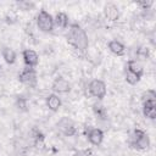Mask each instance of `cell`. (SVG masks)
Here are the masks:
<instances>
[{
	"mask_svg": "<svg viewBox=\"0 0 156 156\" xmlns=\"http://www.w3.org/2000/svg\"><path fill=\"white\" fill-rule=\"evenodd\" d=\"M67 43L80 52H84L89 46V40L85 30L77 23L69 26L67 33Z\"/></svg>",
	"mask_w": 156,
	"mask_h": 156,
	"instance_id": "6da1fadb",
	"label": "cell"
},
{
	"mask_svg": "<svg viewBox=\"0 0 156 156\" xmlns=\"http://www.w3.org/2000/svg\"><path fill=\"white\" fill-rule=\"evenodd\" d=\"M129 145L130 147L143 151V150H147L150 146V138L147 135L146 132L141 130V129H134L133 133L129 136Z\"/></svg>",
	"mask_w": 156,
	"mask_h": 156,
	"instance_id": "7a4b0ae2",
	"label": "cell"
},
{
	"mask_svg": "<svg viewBox=\"0 0 156 156\" xmlns=\"http://www.w3.org/2000/svg\"><path fill=\"white\" fill-rule=\"evenodd\" d=\"M37 26L39 30L44 33H49L54 29V17L46 11V10H40L37 15Z\"/></svg>",
	"mask_w": 156,
	"mask_h": 156,
	"instance_id": "3957f363",
	"label": "cell"
},
{
	"mask_svg": "<svg viewBox=\"0 0 156 156\" xmlns=\"http://www.w3.org/2000/svg\"><path fill=\"white\" fill-rule=\"evenodd\" d=\"M88 90H89V94L96 98L98 100H102L107 93L106 84L101 79H93L88 85Z\"/></svg>",
	"mask_w": 156,
	"mask_h": 156,
	"instance_id": "277c9868",
	"label": "cell"
},
{
	"mask_svg": "<svg viewBox=\"0 0 156 156\" xmlns=\"http://www.w3.org/2000/svg\"><path fill=\"white\" fill-rule=\"evenodd\" d=\"M18 80L26 85V87H29V88H34L37 85V82H38V78H37V72L34 68L32 67H26L22 69V72L18 74Z\"/></svg>",
	"mask_w": 156,
	"mask_h": 156,
	"instance_id": "5b68a950",
	"label": "cell"
},
{
	"mask_svg": "<svg viewBox=\"0 0 156 156\" xmlns=\"http://www.w3.org/2000/svg\"><path fill=\"white\" fill-rule=\"evenodd\" d=\"M57 129L60 133H62L66 136H73L77 133V127L76 123L72 118L69 117H62L57 122Z\"/></svg>",
	"mask_w": 156,
	"mask_h": 156,
	"instance_id": "8992f818",
	"label": "cell"
},
{
	"mask_svg": "<svg viewBox=\"0 0 156 156\" xmlns=\"http://www.w3.org/2000/svg\"><path fill=\"white\" fill-rule=\"evenodd\" d=\"M51 89L57 94H66L71 90V83L63 77H57L54 79L51 84Z\"/></svg>",
	"mask_w": 156,
	"mask_h": 156,
	"instance_id": "52a82bcc",
	"label": "cell"
},
{
	"mask_svg": "<svg viewBox=\"0 0 156 156\" xmlns=\"http://www.w3.org/2000/svg\"><path fill=\"white\" fill-rule=\"evenodd\" d=\"M22 57H23V62L26 65V67H32L34 68L35 66H38L39 63V56L38 54L32 50V49H26L22 52Z\"/></svg>",
	"mask_w": 156,
	"mask_h": 156,
	"instance_id": "ba28073f",
	"label": "cell"
},
{
	"mask_svg": "<svg viewBox=\"0 0 156 156\" xmlns=\"http://www.w3.org/2000/svg\"><path fill=\"white\" fill-rule=\"evenodd\" d=\"M87 136L90 144L99 146L104 140V132L100 128H90L87 133Z\"/></svg>",
	"mask_w": 156,
	"mask_h": 156,
	"instance_id": "9c48e42d",
	"label": "cell"
},
{
	"mask_svg": "<svg viewBox=\"0 0 156 156\" xmlns=\"http://www.w3.org/2000/svg\"><path fill=\"white\" fill-rule=\"evenodd\" d=\"M45 104H46V107H48L50 111L56 112V111L60 110V107H61V105H62V101H61L60 96L54 93V94H49V95L46 96Z\"/></svg>",
	"mask_w": 156,
	"mask_h": 156,
	"instance_id": "30bf717a",
	"label": "cell"
},
{
	"mask_svg": "<svg viewBox=\"0 0 156 156\" xmlns=\"http://www.w3.org/2000/svg\"><path fill=\"white\" fill-rule=\"evenodd\" d=\"M104 15L108 21H117L119 18V9L115 4H106L104 6Z\"/></svg>",
	"mask_w": 156,
	"mask_h": 156,
	"instance_id": "8fae6325",
	"label": "cell"
},
{
	"mask_svg": "<svg viewBox=\"0 0 156 156\" xmlns=\"http://www.w3.org/2000/svg\"><path fill=\"white\" fill-rule=\"evenodd\" d=\"M143 115L145 118H156V101H144L143 102Z\"/></svg>",
	"mask_w": 156,
	"mask_h": 156,
	"instance_id": "7c38bea8",
	"label": "cell"
},
{
	"mask_svg": "<svg viewBox=\"0 0 156 156\" xmlns=\"http://www.w3.org/2000/svg\"><path fill=\"white\" fill-rule=\"evenodd\" d=\"M126 69H128L129 72L136 74L139 78H141L143 74H144V67H143L141 62L138 61V60H129L127 62V65H126Z\"/></svg>",
	"mask_w": 156,
	"mask_h": 156,
	"instance_id": "4fadbf2b",
	"label": "cell"
},
{
	"mask_svg": "<svg viewBox=\"0 0 156 156\" xmlns=\"http://www.w3.org/2000/svg\"><path fill=\"white\" fill-rule=\"evenodd\" d=\"M107 48L116 56H122L126 52V46L121 41H118V40H111V41H108Z\"/></svg>",
	"mask_w": 156,
	"mask_h": 156,
	"instance_id": "5bb4252c",
	"label": "cell"
},
{
	"mask_svg": "<svg viewBox=\"0 0 156 156\" xmlns=\"http://www.w3.org/2000/svg\"><path fill=\"white\" fill-rule=\"evenodd\" d=\"M69 18L65 12H57L54 17V26H56L60 29H66L68 27Z\"/></svg>",
	"mask_w": 156,
	"mask_h": 156,
	"instance_id": "9a60e30c",
	"label": "cell"
},
{
	"mask_svg": "<svg viewBox=\"0 0 156 156\" xmlns=\"http://www.w3.org/2000/svg\"><path fill=\"white\" fill-rule=\"evenodd\" d=\"M1 56H2V58L5 60V62L9 63V65L15 63V62H16V58H17L16 51H15L12 48H10V46H4V48L1 49Z\"/></svg>",
	"mask_w": 156,
	"mask_h": 156,
	"instance_id": "2e32d148",
	"label": "cell"
},
{
	"mask_svg": "<svg viewBox=\"0 0 156 156\" xmlns=\"http://www.w3.org/2000/svg\"><path fill=\"white\" fill-rule=\"evenodd\" d=\"M93 112H94V115L98 119H100V121L107 119V110L101 102L93 104Z\"/></svg>",
	"mask_w": 156,
	"mask_h": 156,
	"instance_id": "e0dca14e",
	"label": "cell"
},
{
	"mask_svg": "<svg viewBox=\"0 0 156 156\" xmlns=\"http://www.w3.org/2000/svg\"><path fill=\"white\" fill-rule=\"evenodd\" d=\"M124 79H126V82H127V83H129L130 85H135L136 83H139V82H140V79H141V78H139L136 74H134V73L129 72L128 69H124Z\"/></svg>",
	"mask_w": 156,
	"mask_h": 156,
	"instance_id": "ac0fdd59",
	"label": "cell"
},
{
	"mask_svg": "<svg viewBox=\"0 0 156 156\" xmlns=\"http://www.w3.org/2000/svg\"><path fill=\"white\" fill-rule=\"evenodd\" d=\"M141 100L144 101H156V91L154 89H147L146 91L143 93Z\"/></svg>",
	"mask_w": 156,
	"mask_h": 156,
	"instance_id": "d6986e66",
	"label": "cell"
},
{
	"mask_svg": "<svg viewBox=\"0 0 156 156\" xmlns=\"http://www.w3.org/2000/svg\"><path fill=\"white\" fill-rule=\"evenodd\" d=\"M17 106H18L20 110H26V107H27V101H26V99L18 98V99H17Z\"/></svg>",
	"mask_w": 156,
	"mask_h": 156,
	"instance_id": "ffe728a7",
	"label": "cell"
},
{
	"mask_svg": "<svg viewBox=\"0 0 156 156\" xmlns=\"http://www.w3.org/2000/svg\"><path fill=\"white\" fill-rule=\"evenodd\" d=\"M138 5L141 6L143 10H149L154 5V1H141V2H138Z\"/></svg>",
	"mask_w": 156,
	"mask_h": 156,
	"instance_id": "44dd1931",
	"label": "cell"
}]
</instances>
